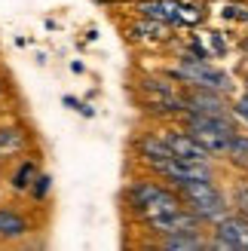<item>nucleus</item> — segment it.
I'll list each match as a JSON object with an SVG mask.
<instances>
[{"instance_id":"ddd939ff","label":"nucleus","mask_w":248,"mask_h":251,"mask_svg":"<svg viewBox=\"0 0 248 251\" xmlns=\"http://www.w3.org/2000/svg\"><path fill=\"white\" fill-rule=\"evenodd\" d=\"M129 37H132V40H166V37H169V25L141 16V22L129 25Z\"/></svg>"},{"instance_id":"f257e3e1","label":"nucleus","mask_w":248,"mask_h":251,"mask_svg":"<svg viewBox=\"0 0 248 251\" xmlns=\"http://www.w3.org/2000/svg\"><path fill=\"white\" fill-rule=\"evenodd\" d=\"M175 190L181 193V199H184V205H187L196 218H199L205 227L208 224H215L221 221V218H227L230 215V199L224 196V190L215 184V181H190V184H181V187H175Z\"/></svg>"},{"instance_id":"7ed1b4c3","label":"nucleus","mask_w":248,"mask_h":251,"mask_svg":"<svg viewBox=\"0 0 248 251\" xmlns=\"http://www.w3.org/2000/svg\"><path fill=\"white\" fill-rule=\"evenodd\" d=\"M208 248L218 251H248V218L239 211H230L227 218H221L212 230Z\"/></svg>"},{"instance_id":"1a4fd4ad","label":"nucleus","mask_w":248,"mask_h":251,"mask_svg":"<svg viewBox=\"0 0 248 251\" xmlns=\"http://www.w3.org/2000/svg\"><path fill=\"white\" fill-rule=\"evenodd\" d=\"M169 190V184H163V181H150V178H141V181H132L129 187H126V193H123V199H126V205H129V211H138L147 205V202H153V199L159 196V193H166Z\"/></svg>"},{"instance_id":"4be33fe9","label":"nucleus","mask_w":248,"mask_h":251,"mask_svg":"<svg viewBox=\"0 0 248 251\" xmlns=\"http://www.w3.org/2000/svg\"><path fill=\"white\" fill-rule=\"evenodd\" d=\"M77 110H80V114H83V117H92V114H95V110H92V107H89V104H80V107H77Z\"/></svg>"},{"instance_id":"aec40b11","label":"nucleus","mask_w":248,"mask_h":251,"mask_svg":"<svg viewBox=\"0 0 248 251\" xmlns=\"http://www.w3.org/2000/svg\"><path fill=\"white\" fill-rule=\"evenodd\" d=\"M224 19H227V22H248V9H245V6H236V3H233V6H224Z\"/></svg>"},{"instance_id":"b1692460","label":"nucleus","mask_w":248,"mask_h":251,"mask_svg":"<svg viewBox=\"0 0 248 251\" xmlns=\"http://www.w3.org/2000/svg\"><path fill=\"white\" fill-rule=\"evenodd\" d=\"M98 3H120V0H98Z\"/></svg>"},{"instance_id":"a211bd4d","label":"nucleus","mask_w":248,"mask_h":251,"mask_svg":"<svg viewBox=\"0 0 248 251\" xmlns=\"http://www.w3.org/2000/svg\"><path fill=\"white\" fill-rule=\"evenodd\" d=\"M230 205H233V211H239V215L248 218V181L233 187V199H230Z\"/></svg>"},{"instance_id":"f03ea898","label":"nucleus","mask_w":248,"mask_h":251,"mask_svg":"<svg viewBox=\"0 0 248 251\" xmlns=\"http://www.w3.org/2000/svg\"><path fill=\"white\" fill-rule=\"evenodd\" d=\"M172 77L181 80L184 86H196V89H212V92H230L233 89V80L227 71L215 68L208 58H196L193 52H184L178 68L172 71Z\"/></svg>"},{"instance_id":"dca6fc26","label":"nucleus","mask_w":248,"mask_h":251,"mask_svg":"<svg viewBox=\"0 0 248 251\" xmlns=\"http://www.w3.org/2000/svg\"><path fill=\"white\" fill-rule=\"evenodd\" d=\"M202 19H205V6L202 3L181 0V9H178V25H181V28H196Z\"/></svg>"},{"instance_id":"6e6552de","label":"nucleus","mask_w":248,"mask_h":251,"mask_svg":"<svg viewBox=\"0 0 248 251\" xmlns=\"http://www.w3.org/2000/svg\"><path fill=\"white\" fill-rule=\"evenodd\" d=\"M135 153H138V159L144 162V166H150L153 172L163 166V162H169L172 156V147L166 144V138L163 135H153V132H147L138 138V144H135Z\"/></svg>"},{"instance_id":"393cba45","label":"nucleus","mask_w":248,"mask_h":251,"mask_svg":"<svg viewBox=\"0 0 248 251\" xmlns=\"http://www.w3.org/2000/svg\"><path fill=\"white\" fill-rule=\"evenodd\" d=\"M0 92H3V83H0Z\"/></svg>"},{"instance_id":"f8f14e48","label":"nucleus","mask_w":248,"mask_h":251,"mask_svg":"<svg viewBox=\"0 0 248 251\" xmlns=\"http://www.w3.org/2000/svg\"><path fill=\"white\" fill-rule=\"evenodd\" d=\"M156 245L169 251H199V248H208V239L202 233H178V236H163Z\"/></svg>"},{"instance_id":"0eeeda50","label":"nucleus","mask_w":248,"mask_h":251,"mask_svg":"<svg viewBox=\"0 0 248 251\" xmlns=\"http://www.w3.org/2000/svg\"><path fill=\"white\" fill-rule=\"evenodd\" d=\"M166 144L172 147V153L178 159H190V162H215V156L196 141V138L187 132V129H166L163 132Z\"/></svg>"},{"instance_id":"20e7f679","label":"nucleus","mask_w":248,"mask_h":251,"mask_svg":"<svg viewBox=\"0 0 248 251\" xmlns=\"http://www.w3.org/2000/svg\"><path fill=\"white\" fill-rule=\"evenodd\" d=\"M156 175L172 187L190 184V181H215V162H190V159H178L172 156L169 162L156 169Z\"/></svg>"},{"instance_id":"39448f33","label":"nucleus","mask_w":248,"mask_h":251,"mask_svg":"<svg viewBox=\"0 0 248 251\" xmlns=\"http://www.w3.org/2000/svg\"><path fill=\"white\" fill-rule=\"evenodd\" d=\"M184 114L230 117L233 107H230V101H227L224 92H212V89H196V86H187V92H184Z\"/></svg>"},{"instance_id":"423d86ee","label":"nucleus","mask_w":248,"mask_h":251,"mask_svg":"<svg viewBox=\"0 0 248 251\" xmlns=\"http://www.w3.org/2000/svg\"><path fill=\"white\" fill-rule=\"evenodd\" d=\"M147 230L156 233L159 239H163V236H178V233H202L205 224L196 218L187 205H184L178 211H172V215H163V218H156V221H147Z\"/></svg>"},{"instance_id":"412c9836","label":"nucleus","mask_w":248,"mask_h":251,"mask_svg":"<svg viewBox=\"0 0 248 251\" xmlns=\"http://www.w3.org/2000/svg\"><path fill=\"white\" fill-rule=\"evenodd\" d=\"M208 40H212V49H215L218 55H227V43H224V37H221L218 31H215L212 37H208Z\"/></svg>"},{"instance_id":"2eb2a0df","label":"nucleus","mask_w":248,"mask_h":251,"mask_svg":"<svg viewBox=\"0 0 248 251\" xmlns=\"http://www.w3.org/2000/svg\"><path fill=\"white\" fill-rule=\"evenodd\" d=\"M37 175H40V166H37L34 159H25L22 166L16 169V175L9 178L12 181V190H19V193L22 190H31V184L37 181Z\"/></svg>"},{"instance_id":"6ab92c4d","label":"nucleus","mask_w":248,"mask_h":251,"mask_svg":"<svg viewBox=\"0 0 248 251\" xmlns=\"http://www.w3.org/2000/svg\"><path fill=\"white\" fill-rule=\"evenodd\" d=\"M49 187H52V178H49V175H37V184H31V199L34 202H43Z\"/></svg>"},{"instance_id":"9b49d317","label":"nucleus","mask_w":248,"mask_h":251,"mask_svg":"<svg viewBox=\"0 0 248 251\" xmlns=\"http://www.w3.org/2000/svg\"><path fill=\"white\" fill-rule=\"evenodd\" d=\"M28 233H31V221L19 208H9V205L0 208V242H19Z\"/></svg>"},{"instance_id":"f3484780","label":"nucleus","mask_w":248,"mask_h":251,"mask_svg":"<svg viewBox=\"0 0 248 251\" xmlns=\"http://www.w3.org/2000/svg\"><path fill=\"white\" fill-rule=\"evenodd\" d=\"M227 159L233 162V166H239L242 172L248 169V135H233V141H230V150H227Z\"/></svg>"},{"instance_id":"9d476101","label":"nucleus","mask_w":248,"mask_h":251,"mask_svg":"<svg viewBox=\"0 0 248 251\" xmlns=\"http://www.w3.org/2000/svg\"><path fill=\"white\" fill-rule=\"evenodd\" d=\"M135 9L144 19H156V22L169 25V28H178L181 0H135Z\"/></svg>"},{"instance_id":"4468645a","label":"nucleus","mask_w":248,"mask_h":251,"mask_svg":"<svg viewBox=\"0 0 248 251\" xmlns=\"http://www.w3.org/2000/svg\"><path fill=\"white\" fill-rule=\"evenodd\" d=\"M25 144H28V135H25L22 126H3L0 129V159L25 150Z\"/></svg>"},{"instance_id":"5701e85b","label":"nucleus","mask_w":248,"mask_h":251,"mask_svg":"<svg viewBox=\"0 0 248 251\" xmlns=\"http://www.w3.org/2000/svg\"><path fill=\"white\" fill-rule=\"evenodd\" d=\"M65 104H68V107H74V110H77V107H80V101H77V98H71V95L65 98Z\"/></svg>"}]
</instances>
